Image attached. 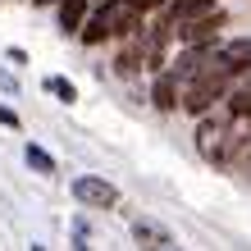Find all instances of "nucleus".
I'll return each instance as SVG.
<instances>
[{
	"label": "nucleus",
	"mask_w": 251,
	"mask_h": 251,
	"mask_svg": "<svg viewBox=\"0 0 251 251\" xmlns=\"http://www.w3.org/2000/svg\"><path fill=\"white\" fill-rule=\"evenodd\" d=\"M233 110H215V114H205V119L197 124V151L205 160H215V165H224V160L238 151V132H233Z\"/></svg>",
	"instance_id": "1"
},
{
	"label": "nucleus",
	"mask_w": 251,
	"mask_h": 251,
	"mask_svg": "<svg viewBox=\"0 0 251 251\" xmlns=\"http://www.w3.org/2000/svg\"><path fill=\"white\" fill-rule=\"evenodd\" d=\"M224 92H228V73L215 64V69L197 73L192 82H183V110H187V114H201V119H205V114H210L219 100H224Z\"/></svg>",
	"instance_id": "2"
},
{
	"label": "nucleus",
	"mask_w": 251,
	"mask_h": 251,
	"mask_svg": "<svg viewBox=\"0 0 251 251\" xmlns=\"http://www.w3.org/2000/svg\"><path fill=\"white\" fill-rule=\"evenodd\" d=\"M219 9L215 0H178V5H169V14H165V27L174 37L178 32H187V27H197V23H210V19H219Z\"/></svg>",
	"instance_id": "3"
},
{
	"label": "nucleus",
	"mask_w": 251,
	"mask_h": 251,
	"mask_svg": "<svg viewBox=\"0 0 251 251\" xmlns=\"http://www.w3.org/2000/svg\"><path fill=\"white\" fill-rule=\"evenodd\" d=\"M73 197H78L82 205H96V210H110L114 201H119V187L96 178V174H82V178H73Z\"/></svg>",
	"instance_id": "4"
},
{
	"label": "nucleus",
	"mask_w": 251,
	"mask_h": 251,
	"mask_svg": "<svg viewBox=\"0 0 251 251\" xmlns=\"http://www.w3.org/2000/svg\"><path fill=\"white\" fill-rule=\"evenodd\" d=\"M215 60H219V69H224L228 78L233 73H247L251 69V41H224V46L215 50Z\"/></svg>",
	"instance_id": "5"
},
{
	"label": "nucleus",
	"mask_w": 251,
	"mask_h": 251,
	"mask_svg": "<svg viewBox=\"0 0 251 251\" xmlns=\"http://www.w3.org/2000/svg\"><path fill=\"white\" fill-rule=\"evenodd\" d=\"M132 238H137L142 251H169V233L160 228V224H146V219H137V224H132Z\"/></svg>",
	"instance_id": "6"
},
{
	"label": "nucleus",
	"mask_w": 251,
	"mask_h": 251,
	"mask_svg": "<svg viewBox=\"0 0 251 251\" xmlns=\"http://www.w3.org/2000/svg\"><path fill=\"white\" fill-rule=\"evenodd\" d=\"M151 100H155V110H174V105H178V82H174V73H160V78H155Z\"/></svg>",
	"instance_id": "7"
},
{
	"label": "nucleus",
	"mask_w": 251,
	"mask_h": 251,
	"mask_svg": "<svg viewBox=\"0 0 251 251\" xmlns=\"http://www.w3.org/2000/svg\"><path fill=\"white\" fill-rule=\"evenodd\" d=\"M82 23H87V0H64L60 5V27L64 32H82Z\"/></svg>",
	"instance_id": "8"
},
{
	"label": "nucleus",
	"mask_w": 251,
	"mask_h": 251,
	"mask_svg": "<svg viewBox=\"0 0 251 251\" xmlns=\"http://www.w3.org/2000/svg\"><path fill=\"white\" fill-rule=\"evenodd\" d=\"M23 155H27V165H32L37 174H55V160H50L46 151H41V146H27V151H23Z\"/></svg>",
	"instance_id": "9"
},
{
	"label": "nucleus",
	"mask_w": 251,
	"mask_h": 251,
	"mask_svg": "<svg viewBox=\"0 0 251 251\" xmlns=\"http://www.w3.org/2000/svg\"><path fill=\"white\" fill-rule=\"evenodd\" d=\"M46 92H50V96H60V100H69V105L78 100V92H73V82H69V78H46Z\"/></svg>",
	"instance_id": "10"
},
{
	"label": "nucleus",
	"mask_w": 251,
	"mask_h": 251,
	"mask_svg": "<svg viewBox=\"0 0 251 251\" xmlns=\"http://www.w3.org/2000/svg\"><path fill=\"white\" fill-rule=\"evenodd\" d=\"M0 124H5V128H19V114H14V110H5V105H0Z\"/></svg>",
	"instance_id": "11"
},
{
	"label": "nucleus",
	"mask_w": 251,
	"mask_h": 251,
	"mask_svg": "<svg viewBox=\"0 0 251 251\" xmlns=\"http://www.w3.org/2000/svg\"><path fill=\"white\" fill-rule=\"evenodd\" d=\"M37 5H50V0H37ZM60 5H64V0H60Z\"/></svg>",
	"instance_id": "12"
},
{
	"label": "nucleus",
	"mask_w": 251,
	"mask_h": 251,
	"mask_svg": "<svg viewBox=\"0 0 251 251\" xmlns=\"http://www.w3.org/2000/svg\"><path fill=\"white\" fill-rule=\"evenodd\" d=\"M32 251H46V247H32Z\"/></svg>",
	"instance_id": "13"
},
{
	"label": "nucleus",
	"mask_w": 251,
	"mask_h": 251,
	"mask_svg": "<svg viewBox=\"0 0 251 251\" xmlns=\"http://www.w3.org/2000/svg\"><path fill=\"white\" fill-rule=\"evenodd\" d=\"M100 5H110V0H100Z\"/></svg>",
	"instance_id": "14"
}]
</instances>
